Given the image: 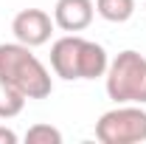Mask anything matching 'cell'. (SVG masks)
<instances>
[{
    "mask_svg": "<svg viewBox=\"0 0 146 144\" xmlns=\"http://www.w3.org/2000/svg\"><path fill=\"white\" fill-rule=\"evenodd\" d=\"M25 93L20 88H14L9 79H3L0 76V119H14V116H20L23 113V108H25Z\"/></svg>",
    "mask_w": 146,
    "mask_h": 144,
    "instance_id": "cell-7",
    "label": "cell"
},
{
    "mask_svg": "<svg viewBox=\"0 0 146 144\" xmlns=\"http://www.w3.org/2000/svg\"><path fill=\"white\" fill-rule=\"evenodd\" d=\"M25 141L28 144H62V133L51 124H34V127H28Z\"/></svg>",
    "mask_w": 146,
    "mask_h": 144,
    "instance_id": "cell-9",
    "label": "cell"
},
{
    "mask_svg": "<svg viewBox=\"0 0 146 144\" xmlns=\"http://www.w3.org/2000/svg\"><path fill=\"white\" fill-rule=\"evenodd\" d=\"M14 141H17V133L0 124V144H14Z\"/></svg>",
    "mask_w": 146,
    "mask_h": 144,
    "instance_id": "cell-10",
    "label": "cell"
},
{
    "mask_svg": "<svg viewBox=\"0 0 146 144\" xmlns=\"http://www.w3.org/2000/svg\"><path fill=\"white\" fill-rule=\"evenodd\" d=\"M96 139L101 144L146 141V110H141V105H118L101 113L96 122Z\"/></svg>",
    "mask_w": 146,
    "mask_h": 144,
    "instance_id": "cell-4",
    "label": "cell"
},
{
    "mask_svg": "<svg viewBox=\"0 0 146 144\" xmlns=\"http://www.w3.org/2000/svg\"><path fill=\"white\" fill-rule=\"evenodd\" d=\"M107 96L115 105H146V57L138 51H121L104 73Z\"/></svg>",
    "mask_w": 146,
    "mask_h": 144,
    "instance_id": "cell-3",
    "label": "cell"
},
{
    "mask_svg": "<svg viewBox=\"0 0 146 144\" xmlns=\"http://www.w3.org/2000/svg\"><path fill=\"white\" fill-rule=\"evenodd\" d=\"M143 9H146V6H143Z\"/></svg>",
    "mask_w": 146,
    "mask_h": 144,
    "instance_id": "cell-11",
    "label": "cell"
},
{
    "mask_svg": "<svg viewBox=\"0 0 146 144\" xmlns=\"http://www.w3.org/2000/svg\"><path fill=\"white\" fill-rule=\"evenodd\" d=\"M110 57L104 45L79 34H65L51 45V68L62 79H98L107 73Z\"/></svg>",
    "mask_w": 146,
    "mask_h": 144,
    "instance_id": "cell-1",
    "label": "cell"
},
{
    "mask_svg": "<svg viewBox=\"0 0 146 144\" xmlns=\"http://www.w3.org/2000/svg\"><path fill=\"white\" fill-rule=\"evenodd\" d=\"M54 17L42 9H23L14 14L11 20V34L17 42L28 45V48H36V45H45L51 34H54Z\"/></svg>",
    "mask_w": 146,
    "mask_h": 144,
    "instance_id": "cell-5",
    "label": "cell"
},
{
    "mask_svg": "<svg viewBox=\"0 0 146 144\" xmlns=\"http://www.w3.org/2000/svg\"><path fill=\"white\" fill-rule=\"evenodd\" d=\"M96 14L107 23H127L135 14V0H96Z\"/></svg>",
    "mask_w": 146,
    "mask_h": 144,
    "instance_id": "cell-8",
    "label": "cell"
},
{
    "mask_svg": "<svg viewBox=\"0 0 146 144\" xmlns=\"http://www.w3.org/2000/svg\"><path fill=\"white\" fill-rule=\"evenodd\" d=\"M93 17H96V3L93 0H56V6H54V23L68 34L84 31L93 23Z\"/></svg>",
    "mask_w": 146,
    "mask_h": 144,
    "instance_id": "cell-6",
    "label": "cell"
},
{
    "mask_svg": "<svg viewBox=\"0 0 146 144\" xmlns=\"http://www.w3.org/2000/svg\"><path fill=\"white\" fill-rule=\"evenodd\" d=\"M0 76L20 88L25 99H45L54 90L48 68L23 42H0Z\"/></svg>",
    "mask_w": 146,
    "mask_h": 144,
    "instance_id": "cell-2",
    "label": "cell"
}]
</instances>
